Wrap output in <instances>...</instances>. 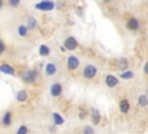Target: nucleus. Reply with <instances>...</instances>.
Segmentation results:
<instances>
[{
  "label": "nucleus",
  "mask_w": 148,
  "mask_h": 134,
  "mask_svg": "<svg viewBox=\"0 0 148 134\" xmlns=\"http://www.w3.org/2000/svg\"><path fill=\"white\" fill-rule=\"evenodd\" d=\"M21 80L25 84H34L38 79V72L35 69H24L20 74Z\"/></svg>",
  "instance_id": "1"
},
{
  "label": "nucleus",
  "mask_w": 148,
  "mask_h": 134,
  "mask_svg": "<svg viewBox=\"0 0 148 134\" xmlns=\"http://www.w3.org/2000/svg\"><path fill=\"white\" fill-rule=\"evenodd\" d=\"M34 7L40 12H52L56 8V2L53 0H40Z\"/></svg>",
  "instance_id": "2"
},
{
  "label": "nucleus",
  "mask_w": 148,
  "mask_h": 134,
  "mask_svg": "<svg viewBox=\"0 0 148 134\" xmlns=\"http://www.w3.org/2000/svg\"><path fill=\"white\" fill-rule=\"evenodd\" d=\"M97 75V67L94 64H88L84 66L83 70H82V76L86 80H92L95 76Z\"/></svg>",
  "instance_id": "3"
},
{
  "label": "nucleus",
  "mask_w": 148,
  "mask_h": 134,
  "mask_svg": "<svg viewBox=\"0 0 148 134\" xmlns=\"http://www.w3.org/2000/svg\"><path fill=\"white\" fill-rule=\"evenodd\" d=\"M80 66V59L75 55V54H69L67 57V60H66V67L68 70L73 72V70H76Z\"/></svg>",
  "instance_id": "4"
},
{
  "label": "nucleus",
  "mask_w": 148,
  "mask_h": 134,
  "mask_svg": "<svg viewBox=\"0 0 148 134\" xmlns=\"http://www.w3.org/2000/svg\"><path fill=\"white\" fill-rule=\"evenodd\" d=\"M64 46H65V49L67 51H74V50L77 49L79 42H77V39L74 36H68L64 40Z\"/></svg>",
  "instance_id": "5"
},
{
  "label": "nucleus",
  "mask_w": 148,
  "mask_h": 134,
  "mask_svg": "<svg viewBox=\"0 0 148 134\" xmlns=\"http://www.w3.org/2000/svg\"><path fill=\"white\" fill-rule=\"evenodd\" d=\"M61 94H62V85H61V83H59V82L52 83V85L50 88V95L52 97H54V98H58V97L61 96Z\"/></svg>",
  "instance_id": "6"
},
{
  "label": "nucleus",
  "mask_w": 148,
  "mask_h": 134,
  "mask_svg": "<svg viewBox=\"0 0 148 134\" xmlns=\"http://www.w3.org/2000/svg\"><path fill=\"white\" fill-rule=\"evenodd\" d=\"M105 84H106V87L108 88H111V89H113V88H116L117 85H118V83H119V79L116 76V75H113V74H108V75H105Z\"/></svg>",
  "instance_id": "7"
},
{
  "label": "nucleus",
  "mask_w": 148,
  "mask_h": 134,
  "mask_svg": "<svg viewBox=\"0 0 148 134\" xmlns=\"http://www.w3.org/2000/svg\"><path fill=\"white\" fill-rule=\"evenodd\" d=\"M126 28L131 31H136L140 28V21L136 17H130L126 22Z\"/></svg>",
  "instance_id": "8"
},
{
  "label": "nucleus",
  "mask_w": 148,
  "mask_h": 134,
  "mask_svg": "<svg viewBox=\"0 0 148 134\" xmlns=\"http://www.w3.org/2000/svg\"><path fill=\"white\" fill-rule=\"evenodd\" d=\"M0 72L2 74L10 75V76H14L15 75V68L10 64H7V62H2L0 65Z\"/></svg>",
  "instance_id": "9"
},
{
  "label": "nucleus",
  "mask_w": 148,
  "mask_h": 134,
  "mask_svg": "<svg viewBox=\"0 0 148 134\" xmlns=\"http://www.w3.org/2000/svg\"><path fill=\"white\" fill-rule=\"evenodd\" d=\"M12 121H13V112L10 110H7L3 114H2V118H1V122H2V126L3 127H9L12 125Z\"/></svg>",
  "instance_id": "10"
},
{
  "label": "nucleus",
  "mask_w": 148,
  "mask_h": 134,
  "mask_svg": "<svg viewBox=\"0 0 148 134\" xmlns=\"http://www.w3.org/2000/svg\"><path fill=\"white\" fill-rule=\"evenodd\" d=\"M57 72H58V67L53 62H47L44 67V73L46 76H53Z\"/></svg>",
  "instance_id": "11"
},
{
  "label": "nucleus",
  "mask_w": 148,
  "mask_h": 134,
  "mask_svg": "<svg viewBox=\"0 0 148 134\" xmlns=\"http://www.w3.org/2000/svg\"><path fill=\"white\" fill-rule=\"evenodd\" d=\"M90 117H91V122H92V125H98L99 122H101V112H99V110L98 109H91V111H90Z\"/></svg>",
  "instance_id": "12"
},
{
  "label": "nucleus",
  "mask_w": 148,
  "mask_h": 134,
  "mask_svg": "<svg viewBox=\"0 0 148 134\" xmlns=\"http://www.w3.org/2000/svg\"><path fill=\"white\" fill-rule=\"evenodd\" d=\"M130 109H131L130 100L126 99V98L120 99V102H119V110H120V112L121 113H127L130 111Z\"/></svg>",
  "instance_id": "13"
},
{
  "label": "nucleus",
  "mask_w": 148,
  "mask_h": 134,
  "mask_svg": "<svg viewBox=\"0 0 148 134\" xmlns=\"http://www.w3.org/2000/svg\"><path fill=\"white\" fill-rule=\"evenodd\" d=\"M117 68H118L120 72H125V70H127V69H128V61H127V59L124 58V57L119 58L118 64H117Z\"/></svg>",
  "instance_id": "14"
},
{
  "label": "nucleus",
  "mask_w": 148,
  "mask_h": 134,
  "mask_svg": "<svg viewBox=\"0 0 148 134\" xmlns=\"http://www.w3.org/2000/svg\"><path fill=\"white\" fill-rule=\"evenodd\" d=\"M52 119H53V124L57 125V126H61V125L65 124V119L59 112H53L52 113Z\"/></svg>",
  "instance_id": "15"
},
{
  "label": "nucleus",
  "mask_w": 148,
  "mask_h": 134,
  "mask_svg": "<svg viewBox=\"0 0 148 134\" xmlns=\"http://www.w3.org/2000/svg\"><path fill=\"white\" fill-rule=\"evenodd\" d=\"M50 53H51V49H50L49 45H46V44H40L39 45L38 54L40 57H47V55H50Z\"/></svg>",
  "instance_id": "16"
},
{
  "label": "nucleus",
  "mask_w": 148,
  "mask_h": 134,
  "mask_svg": "<svg viewBox=\"0 0 148 134\" xmlns=\"http://www.w3.org/2000/svg\"><path fill=\"white\" fill-rule=\"evenodd\" d=\"M15 98H16V100H17V102H20V103L25 102V100L28 99V91H27V90H24V89L18 90V91L16 92Z\"/></svg>",
  "instance_id": "17"
},
{
  "label": "nucleus",
  "mask_w": 148,
  "mask_h": 134,
  "mask_svg": "<svg viewBox=\"0 0 148 134\" xmlns=\"http://www.w3.org/2000/svg\"><path fill=\"white\" fill-rule=\"evenodd\" d=\"M27 27L29 28V30H35L38 27V21L37 18H35L34 16H29L27 18Z\"/></svg>",
  "instance_id": "18"
},
{
  "label": "nucleus",
  "mask_w": 148,
  "mask_h": 134,
  "mask_svg": "<svg viewBox=\"0 0 148 134\" xmlns=\"http://www.w3.org/2000/svg\"><path fill=\"white\" fill-rule=\"evenodd\" d=\"M16 31H17V35L21 36V37H27L28 34H29V28L27 27V24H20L17 28H16Z\"/></svg>",
  "instance_id": "19"
},
{
  "label": "nucleus",
  "mask_w": 148,
  "mask_h": 134,
  "mask_svg": "<svg viewBox=\"0 0 148 134\" xmlns=\"http://www.w3.org/2000/svg\"><path fill=\"white\" fill-rule=\"evenodd\" d=\"M136 104L140 107H147L148 106V97L146 95H140L136 98Z\"/></svg>",
  "instance_id": "20"
},
{
  "label": "nucleus",
  "mask_w": 148,
  "mask_h": 134,
  "mask_svg": "<svg viewBox=\"0 0 148 134\" xmlns=\"http://www.w3.org/2000/svg\"><path fill=\"white\" fill-rule=\"evenodd\" d=\"M134 76H135L134 75V72L133 70H130V69H127L125 72H120V75H119V77L121 80H133Z\"/></svg>",
  "instance_id": "21"
},
{
  "label": "nucleus",
  "mask_w": 148,
  "mask_h": 134,
  "mask_svg": "<svg viewBox=\"0 0 148 134\" xmlns=\"http://www.w3.org/2000/svg\"><path fill=\"white\" fill-rule=\"evenodd\" d=\"M87 116H88L87 109L83 107V106H80V107H79V119H80V120H84V119L87 118Z\"/></svg>",
  "instance_id": "22"
},
{
  "label": "nucleus",
  "mask_w": 148,
  "mask_h": 134,
  "mask_svg": "<svg viewBox=\"0 0 148 134\" xmlns=\"http://www.w3.org/2000/svg\"><path fill=\"white\" fill-rule=\"evenodd\" d=\"M7 3H8L9 7H12V8H16V7L20 6L21 0H7Z\"/></svg>",
  "instance_id": "23"
},
{
  "label": "nucleus",
  "mask_w": 148,
  "mask_h": 134,
  "mask_svg": "<svg viewBox=\"0 0 148 134\" xmlns=\"http://www.w3.org/2000/svg\"><path fill=\"white\" fill-rule=\"evenodd\" d=\"M16 134H28V127L25 125H21L17 131H16Z\"/></svg>",
  "instance_id": "24"
},
{
  "label": "nucleus",
  "mask_w": 148,
  "mask_h": 134,
  "mask_svg": "<svg viewBox=\"0 0 148 134\" xmlns=\"http://www.w3.org/2000/svg\"><path fill=\"white\" fill-rule=\"evenodd\" d=\"M83 134H95V131L91 126H86L83 128Z\"/></svg>",
  "instance_id": "25"
},
{
  "label": "nucleus",
  "mask_w": 148,
  "mask_h": 134,
  "mask_svg": "<svg viewBox=\"0 0 148 134\" xmlns=\"http://www.w3.org/2000/svg\"><path fill=\"white\" fill-rule=\"evenodd\" d=\"M5 51H6V44H5L3 39H1L0 40V54H2Z\"/></svg>",
  "instance_id": "26"
},
{
  "label": "nucleus",
  "mask_w": 148,
  "mask_h": 134,
  "mask_svg": "<svg viewBox=\"0 0 148 134\" xmlns=\"http://www.w3.org/2000/svg\"><path fill=\"white\" fill-rule=\"evenodd\" d=\"M143 73H145V75L148 76V61H146L143 65Z\"/></svg>",
  "instance_id": "27"
},
{
  "label": "nucleus",
  "mask_w": 148,
  "mask_h": 134,
  "mask_svg": "<svg viewBox=\"0 0 148 134\" xmlns=\"http://www.w3.org/2000/svg\"><path fill=\"white\" fill-rule=\"evenodd\" d=\"M104 2H110V1H112V0H103Z\"/></svg>",
  "instance_id": "28"
},
{
  "label": "nucleus",
  "mask_w": 148,
  "mask_h": 134,
  "mask_svg": "<svg viewBox=\"0 0 148 134\" xmlns=\"http://www.w3.org/2000/svg\"><path fill=\"white\" fill-rule=\"evenodd\" d=\"M147 5H148V0H147Z\"/></svg>",
  "instance_id": "29"
}]
</instances>
